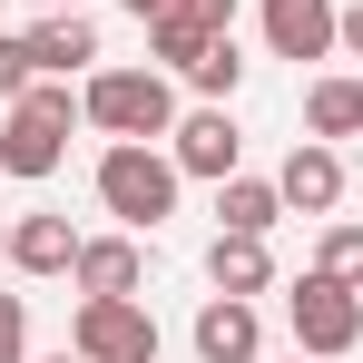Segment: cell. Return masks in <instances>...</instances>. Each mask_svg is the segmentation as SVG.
<instances>
[{"mask_svg": "<svg viewBox=\"0 0 363 363\" xmlns=\"http://www.w3.org/2000/svg\"><path fill=\"white\" fill-rule=\"evenodd\" d=\"M30 60H40V79H79V69L99 60V30H89L79 10H50V20L30 30Z\"/></svg>", "mask_w": 363, "mask_h": 363, "instance_id": "13", "label": "cell"}, {"mask_svg": "<svg viewBox=\"0 0 363 363\" xmlns=\"http://www.w3.org/2000/svg\"><path fill=\"white\" fill-rule=\"evenodd\" d=\"M89 118L79 99H69V79H30L20 99H10V118H0V177H60L69 157V128Z\"/></svg>", "mask_w": 363, "mask_h": 363, "instance_id": "1", "label": "cell"}, {"mask_svg": "<svg viewBox=\"0 0 363 363\" xmlns=\"http://www.w3.org/2000/svg\"><path fill=\"white\" fill-rule=\"evenodd\" d=\"M344 50H354V60H363V0H354V10H344Z\"/></svg>", "mask_w": 363, "mask_h": 363, "instance_id": "22", "label": "cell"}, {"mask_svg": "<svg viewBox=\"0 0 363 363\" xmlns=\"http://www.w3.org/2000/svg\"><path fill=\"white\" fill-rule=\"evenodd\" d=\"M69 344H79L89 363H157V314H147L138 295H79Z\"/></svg>", "mask_w": 363, "mask_h": 363, "instance_id": "5", "label": "cell"}, {"mask_svg": "<svg viewBox=\"0 0 363 363\" xmlns=\"http://www.w3.org/2000/svg\"><path fill=\"white\" fill-rule=\"evenodd\" d=\"M265 50H275V60L344 50V10H334V0H265Z\"/></svg>", "mask_w": 363, "mask_h": 363, "instance_id": "8", "label": "cell"}, {"mask_svg": "<svg viewBox=\"0 0 363 363\" xmlns=\"http://www.w3.org/2000/svg\"><path fill=\"white\" fill-rule=\"evenodd\" d=\"M10 265H20V275H69V265H79V226L50 216V206L20 216V226H10Z\"/></svg>", "mask_w": 363, "mask_h": 363, "instance_id": "12", "label": "cell"}, {"mask_svg": "<svg viewBox=\"0 0 363 363\" xmlns=\"http://www.w3.org/2000/svg\"><path fill=\"white\" fill-rule=\"evenodd\" d=\"M295 363H314V354H295Z\"/></svg>", "mask_w": 363, "mask_h": 363, "instance_id": "26", "label": "cell"}, {"mask_svg": "<svg viewBox=\"0 0 363 363\" xmlns=\"http://www.w3.org/2000/svg\"><path fill=\"white\" fill-rule=\"evenodd\" d=\"M30 79H40V60H30V40H10V30H0V108H10V99H20Z\"/></svg>", "mask_w": 363, "mask_h": 363, "instance_id": "18", "label": "cell"}, {"mask_svg": "<svg viewBox=\"0 0 363 363\" xmlns=\"http://www.w3.org/2000/svg\"><path fill=\"white\" fill-rule=\"evenodd\" d=\"M304 138H363V79H314L304 89Z\"/></svg>", "mask_w": 363, "mask_h": 363, "instance_id": "15", "label": "cell"}, {"mask_svg": "<svg viewBox=\"0 0 363 363\" xmlns=\"http://www.w3.org/2000/svg\"><path fill=\"white\" fill-rule=\"evenodd\" d=\"M0 265H10V226H0Z\"/></svg>", "mask_w": 363, "mask_h": 363, "instance_id": "24", "label": "cell"}, {"mask_svg": "<svg viewBox=\"0 0 363 363\" xmlns=\"http://www.w3.org/2000/svg\"><path fill=\"white\" fill-rule=\"evenodd\" d=\"M255 354H265L255 295H206L196 304V363H255Z\"/></svg>", "mask_w": 363, "mask_h": 363, "instance_id": "7", "label": "cell"}, {"mask_svg": "<svg viewBox=\"0 0 363 363\" xmlns=\"http://www.w3.org/2000/svg\"><path fill=\"white\" fill-rule=\"evenodd\" d=\"M128 20H138V30H147V20H167V10H177V0H118Z\"/></svg>", "mask_w": 363, "mask_h": 363, "instance_id": "21", "label": "cell"}, {"mask_svg": "<svg viewBox=\"0 0 363 363\" xmlns=\"http://www.w3.org/2000/svg\"><path fill=\"white\" fill-rule=\"evenodd\" d=\"M314 275H334V285H354V295H363V226H344V216H334V226H324V245H314Z\"/></svg>", "mask_w": 363, "mask_h": 363, "instance_id": "17", "label": "cell"}, {"mask_svg": "<svg viewBox=\"0 0 363 363\" xmlns=\"http://www.w3.org/2000/svg\"><path fill=\"white\" fill-rule=\"evenodd\" d=\"M99 206L118 216L128 236L167 226V216H177V157H167L157 138H108V157H99Z\"/></svg>", "mask_w": 363, "mask_h": 363, "instance_id": "2", "label": "cell"}, {"mask_svg": "<svg viewBox=\"0 0 363 363\" xmlns=\"http://www.w3.org/2000/svg\"><path fill=\"white\" fill-rule=\"evenodd\" d=\"M69 285H79V295H138V285H147V255H138V236H79Z\"/></svg>", "mask_w": 363, "mask_h": 363, "instance_id": "10", "label": "cell"}, {"mask_svg": "<svg viewBox=\"0 0 363 363\" xmlns=\"http://www.w3.org/2000/svg\"><path fill=\"white\" fill-rule=\"evenodd\" d=\"M216 216H226L236 236H275V226H285V186L275 177H226L216 186Z\"/></svg>", "mask_w": 363, "mask_h": 363, "instance_id": "14", "label": "cell"}, {"mask_svg": "<svg viewBox=\"0 0 363 363\" xmlns=\"http://www.w3.org/2000/svg\"><path fill=\"white\" fill-rule=\"evenodd\" d=\"M50 363H89V354H79V344H69V354H50Z\"/></svg>", "mask_w": 363, "mask_h": 363, "instance_id": "23", "label": "cell"}, {"mask_svg": "<svg viewBox=\"0 0 363 363\" xmlns=\"http://www.w3.org/2000/svg\"><path fill=\"white\" fill-rule=\"evenodd\" d=\"M275 186H285L295 216H334V206H344V157H334V138H295V157L275 167Z\"/></svg>", "mask_w": 363, "mask_h": 363, "instance_id": "9", "label": "cell"}, {"mask_svg": "<svg viewBox=\"0 0 363 363\" xmlns=\"http://www.w3.org/2000/svg\"><path fill=\"white\" fill-rule=\"evenodd\" d=\"M177 79H186V89H206V99H236V79H245V60H236V30H226V40H206V50H196Z\"/></svg>", "mask_w": 363, "mask_h": 363, "instance_id": "16", "label": "cell"}, {"mask_svg": "<svg viewBox=\"0 0 363 363\" xmlns=\"http://www.w3.org/2000/svg\"><path fill=\"white\" fill-rule=\"evenodd\" d=\"M0 363H30V304L0 295Z\"/></svg>", "mask_w": 363, "mask_h": 363, "instance_id": "19", "label": "cell"}, {"mask_svg": "<svg viewBox=\"0 0 363 363\" xmlns=\"http://www.w3.org/2000/svg\"><path fill=\"white\" fill-rule=\"evenodd\" d=\"M285 324H295V354H354L363 344V295L334 285V275H295L285 285Z\"/></svg>", "mask_w": 363, "mask_h": 363, "instance_id": "4", "label": "cell"}, {"mask_svg": "<svg viewBox=\"0 0 363 363\" xmlns=\"http://www.w3.org/2000/svg\"><path fill=\"white\" fill-rule=\"evenodd\" d=\"M206 285H216V295H265V285H275V255H265V236L216 226V245H206Z\"/></svg>", "mask_w": 363, "mask_h": 363, "instance_id": "11", "label": "cell"}, {"mask_svg": "<svg viewBox=\"0 0 363 363\" xmlns=\"http://www.w3.org/2000/svg\"><path fill=\"white\" fill-rule=\"evenodd\" d=\"M50 10H79V0H50Z\"/></svg>", "mask_w": 363, "mask_h": 363, "instance_id": "25", "label": "cell"}, {"mask_svg": "<svg viewBox=\"0 0 363 363\" xmlns=\"http://www.w3.org/2000/svg\"><path fill=\"white\" fill-rule=\"evenodd\" d=\"M79 108L108 138H167L177 128V89H167V69H89Z\"/></svg>", "mask_w": 363, "mask_h": 363, "instance_id": "3", "label": "cell"}, {"mask_svg": "<svg viewBox=\"0 0 363 363\" xmlns=\"http://www.w3.org/2000/svg\"><path fill=\"white\" fill-rule=\"evenodd\" d=\"M167 157H177V177H236V157H245V138H236V118H226V99H206L196 118H177L167 128Z\"/></svg>", "mask_w": 363, "mask_h": 363, "instance_id": "6", "label": "cell"}, {"mask_svg": "<svg viewBox=\"0 0 363 363\" xmlns=\"http://www.w3.org/2000/svg\"><path fill=\"white\" fill-rule=\"evenodd\" d=\"M167 20H186V30H206V40H216V30H236V0H177Z\"/></svg>", "mask_w": 363, "mask_h": 363, "instance_id": "20", "label": "cell"}]
</instances>
